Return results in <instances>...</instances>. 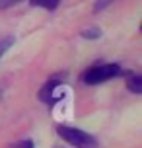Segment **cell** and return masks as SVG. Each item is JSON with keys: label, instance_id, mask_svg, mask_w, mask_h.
Segmentation results:
<instances>
[{"label": "cell", "instance_id": "8992f818", "mask_svg": "<svg viewBox=\"0 0 142 148\" xmlns=\"http://www.w3.org/2000/svg\"><path fill=\"white\" fill-rule=\"evenodd\" d=\"M80 35H82L84 39H97V37L101 35V29H99V27H86V29L80 31Z\"/></svg>", "mask_w": 142, "mask_h": 148}, {"label": "cell", "instance_id": "5b68a950", "mask_svg": "<svg viewBox=\"0 0 142 148\" xmlns=\"http://www.w3.org/2000/svg\"><path fill=\"white\" fill-rule=\"evenodd\" d=\"M31 6H37V8H45L49 12L57 10V6L60 4V0H29Z\"/></svg>", "mask_w": 142, "mask_h": 148}, {"label": "cell", "instance_id": "ba28073f", "mask_svg": "<svg viewBox=\"0 0 142 148\" xmlns=\"http://www.w3.org/2000/svg\"><path fill=\"white\" fill-rule=\"evenodd\" d=\"M12 43H14V37H6V39H2V41H0V59H2V55L12 47Z\"/></svg>", "mask_w": 142, "mask_h": 148}, {"label": "cell", "instance_id": "6da1fadb", "mask_svg": "<svg viewBox=\"0 0 142 148\" xmlns=\"http://www.w3.org/2000/svg\"><path fill=\"white\" fill-rule=\"evenodd\" d=\"M57 133L64 142H68L74 148H99L96 136H91L86 131H80L76 127H68V125H57Z\"/></svg>", "mask_w": 142, "mask_h": 148}, {"label": "cell", "instance_id": "7c38bea8", "mask_svg": "<svg viewBox=\"0 0 142 148\" xmlns=\"http://www.w3.org/2000/svg\"><path fill=\"white\" fill-rule=\"evenodd\" d=\"M55 148H60V146H55Z\"/></svg>", "mask_w": 142, "mask_h": 148}, {"label": "cell", "instance_id": "9c48e42d", "mask_svg": "<svg viewBox=\"0 0 142 148\" xmlns=\"http://www.w3.org/2000/svg\"><path fill=\"white\" fill-rule=\"evenodd\" d=\"M113 2H117V0H96L94 10H96V12H101V10H105L107 6H111Z\"/></svg>", "mask_w": 142, "mask_h": 148}, {"label": "cell", "instance_id": "8fae6325", "mask_svg": "<svg viewBox=\"0 0 142 148\" xmlns=\"http://www.w3.org/2000/svg\"><path fill=\"white\" fill-rule=\"evenodd\" d=\"M0 99H2V90H0Z\"/></svg>", "mask_w": 142, "mask_h": 148}, {"label": "cell", "instance_id": "52a82bcc", "mask_svg": "<svg viewBox=\"0 0 142 148\" xmlns=\"http://www.w3.org/2000/svg\"><path fill=\"white\" fill-rule=\"evenodd\" d=\"M8 148H35V142L31 138H23V140H18L14 144H10Z\"/></svg>", "mask_w": 142, "mask_h": 148}, {"label": "cell", "instance_id": "3957f363", "mask_svg": "<svg viewBox=\"0 0 142 148\" xmlns=\"http://www.w3.org/2000/svg\"><path fill=\"white\" fill-rule=\"evenodd\" d=\"M62 80H64V74H57V76H53L51 80L39 90V99L45 101V103H55V101L60 97L59 90L62 88Z\"/></svg>", "mask_w": 142, "mask_h": 148}, {"label": "cell", "instance_id": "30bf717a", "mask_svg": "<svg viewBox=\"0 0 142 148\" xmlns=\"http://www.w3.org/2000/svg\"><path fill=\"white\" fill-rule=\"evenodd\" d=\"M20 2H23V0H0V10H8V8L20 4Z\"/></svg>", "mask_w": 142, "mask_h": 148}, {"label": "cell", "instance_id": "277c9868", "mask_svg": "<svg viewBox=\"0 0 142 148\" xmlns=\"http://www.w3.org/2000/svg\"><path fill=\"white\" fill-rule=\"evenodd\" d=\"M125 82H127V88L132 92V94H142V76L136 72H127L125 76Z\"/></svg>", "mask_w": 142, "mask_h": 148}, {"label": "cell", "instance_id": "7a4b0ae2", "mask_svg": "<svg viewBox=\"0 0 142 148\" xmlns=\"http://www.w3.org/2000/svg\"><path fill=\"white\" fill-rule=\"evenodd\" d=\"M123 72H121L119 64L107 62V64H97V66L88 68V70L82 74V80H84V84H88V86H96V84H103V82H107V80H113V78H117Z\"/></svg>", "mask_w": 142, "mask_h": 148}]
</instances>
